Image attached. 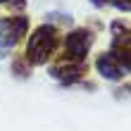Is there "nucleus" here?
Masks as SVG:
<instances>
[{
  "mask_svg": "<svg viewBox=\"0 0 131 131\" xmlns=\"http://www.w3.org/2000/svg\"><path fill=\"white\" fill-rule=\"evenodd\" d=\"M93 5H98V7H100V5H105V0H93Z\"/></svg>",
  "mask_w": 131,
  "mask_h": 131,
  "instance_id": "39448f33",
  "label": "nucleus"
},
{
  "mask_svg": "<svg viewBox=\"0 0 131 131\" xmlns=\"http://www.w3.org/2000/svg\"><path fill=\"white\" fill-rule=\"evenodd\" d=\"M98 69H100L103 76H107V79H119V76H122V67L117 64V60H114L110 52L98 60Z\"/></svg>",
  "mask_w": 131,
  "mask_h": 131,
  "instance_id": "7ed1b4c3",
  "label": "nucleus"
},
{
  "mask_svg": "<svg viewBox=\"0 0 131 131\" xmlns=\"http://www.w3.org/2000/svg\"><path fill=\"white\" fill-rule=\"evenodd\" d=\"M88 45H91V31H86V29L72 31L67 36V41H64V48H67L72 60H83L86 52H88Z\"/></svg>",
  "mask_w": 131,
  "mask_h": 131,
  "instance_id": "f03ea898",
  "label": "nucleus"
},
{
  "mask_svg": "<svg viewBox=\"0 0 131 131\" xmlns=\"http://www.w3.org/2000/svg\"><path fill=\"white\" fill-rule=\"evenodd\" d=\"M114 5H117L119 10H124V12L129 10V0H114Z\"/></svg>",
  "mask_w": 131,
  "mask_h": 131,
  "instance_id": "20e7f679",
  "label": "nucleus"
},
{
  "mask_svg": "<svg viewBox=\"0 0 131 131\" xmlns=\"http://www.w3.org/2000/svg\"><path fill=\"white\" fill-rule=\"evenodd\" d=\"M55 43H57V34L52 26H41L36 29V34L29 38V57H31V62L36 64H43L45 60L50 57V52L55 50Z\"/></svg>",
  "mask_w": 131,
  "mask_h": 131,
  "instance_id": "f257e3e1",
  "label": "nucleus"
}]
</instances>
